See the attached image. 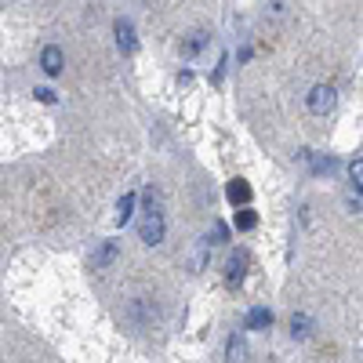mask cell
I'll use <instances>...</instances> for the list:
<instances>
[{
	"label": "cell",
	"mask_w": 363,
	"mask_h": 363,
	"mask_svg": "<svg viewBox=\"0 0 363 363\" xmlns=\"http://www.w3.org/2000/svg\"><path fill=\"white\" fill-rule=\"evenodd\" d=\"M164 215H160V207L153 203V196H149V207H145V215H142V222H138V236H142V244H149V247H157V244H164Z\"/></svg>",
	"instance_id": "obj_1"
},
{
	"label": "cell",
	"mask_w": 363,
	"mask_h": 363,
	"mask_svg": "<svg viewBox=\"0 0 363 363\" xmlns=\"http://www.w3.org/2000/svg\"><path fill=\"white\" fill-rule=\"evenodd\" d=\"M309 109L316 113V116H327L330 109H335V102H338V95H335V87H330V84H316L313 91H309Z\"/></svg>",
	"instance_id": "obj_2"
},
{
	"label": "cell",
	"mask_w": 363,
	"mask_h": 363,
	"mask_svg": "<svg viewBox=\"0 0 363 363\" xmlns=\"http://www.w3.org/2000/svg\"><path fill=\"white\" fill-rule=\"evenodd\" d=\"M113 33H116V48H120V51H124V55H135L138 37H135V26H131L128 18H116V22H113Z\"/></svg>",
	"instance_id": "obj_3"
},
{
	"label": "cell",
	"mask_w": 363,
	"mask_h": 363,
	"mask_svg": "<svg viewBox=\"0 0 363 363\" xmlns=\"http://www.w3.org/2000/svg\"><path fill=\"white\" fill-rule=\"evenodd\" d=\"M62 66H66V51L58 48V44H48V48L40 51V69H44L48 77H58V73H62Z\"/></svg>",
	"instance_id": "obj_4"
},
{
	"label": "cell",
	"mask_w": 363,
	"mask_h": 363,
	"mask_svg": "<svg viewBox=\"0 0 363 363\" xmlns=\"http://www.w3.org/2000/svg\"><path fill=\"white\" fill-rule=\"evenodd\" d=\"M244 265H247V255H240V251H233V255H229V269H225L229 287H236L240 280H244Z\"/></svg>",
	"instance_id": "obj_5"
},
{
	"label": "cell",
	"mask_w": 363,
	"mask_h": 363,
	"mask_svg": "<svg viewBox=\"0 0 363 363\" xmlns=\"http://www.w3.org/2000/svg\"><path fill=\"white\" fill-rule=\"evenodd\" d=\"M225 359H229V363H247V342L240 338V335H229V342H225Z\"/></svg>",
	"instance_id": "obj_6"
},
{
	"label": "cell",
	"mask_w": 363,
	"mask_h": 363,
	"mask_svg": "<svg viewBox=\"0 0 363 363\" xmlns=\"http://www.w3.org/2000/svg\"><path fill=\"white\" fill-rule=\"evenodd\" d=\"M313 335V320L306 316V313H294V320H291V338L294 342H306Z\"/></svg>",
	"instance_id": "obj_7"
},
{
	"label": "cell",
	"mask_w": 363,
	"mask_h": 363,
	"mask_svg": "<svg viewBox=\"0 0 363 363\" xmlns=\"http://www.w3.org/2000/svg\"><path fill=\"white\" fill-rule=\"evenodd\" d=\"M272 323V313L265 309V306H255L251 313H247V320H244V327H251V330H265Z\"/></svg>",
	"instance_id": "obj_8"
},
{
	"label": "cell",
	"mask_w": 363,
	"mask_h": 363,
	"mask_svg": "<svg viewBox=\"0 0 363 363\" xmlns=\"http://www.w3.org/2000/svg\"><path fill=\"white\" fill-rule=\"evenodd\" d=\"M135 193H124V196H120V203H116V222L120 225H124V222H131V215H135Z\"/></svg>",
	"instance_id": "obj_9"
},
{
	"label": "cell",
	"mask_w": 363,
	"mask_h": 363,
	"mask_svg": "<svg viewBox=\"0 0 363 363\" xmlns=\"http://www.w3.org/2000/svg\"><path fill=\"white\" fill-rule=\"evenodd\" d=\"M116 262V244H113V240H106V244L95 251V269H109Z\"/></svg>",
	"instance_id": "obj_10"
},
{
	"label": "cell",
	"mask_w": 363,
	"mask_h": 363,
	"mask_svg": "<svg viewBox=\"0 0 363 363\" xmlns=\"http://www.w3.org/2000/svg\"><path fill=\"white\" fill-rule=\"evenodd\" d=\"M229 200H233L236 207H240V203H247V200H251V186H247V182H240V178L229 182Z\"/></svg>",
	"instance_id": "obj_11"
},
{
	"label": "cell",
	"mask_w": 363,
	"mask_h": 363,
	"mask_svg": "<svg viewBox=\"0 0 363 363\" xmlns=\"http://www.w3.org/2000/svg\"><path fill=\"white\" fill-rule=\"evenodd\" d=\"M349 182H352V189H356V196H359V186H363V157H356V160L349 164Z\"/></svg>",
	"instance_id": "obj_12"
},
{
	"label": "cell",
	"mask_w": 363,
	"mask_h": 363,
	"mask_svg": "<svg viewBox=\"0 0 363 363\" xmlns=\"http://www.w3.org/2000/svg\"><path fill=\"white\" fill-rule=\"evenodd\" d=\"M255 222H258V218L251 215V211H236V225H240V229H255Z\"/></svg>",
	"instance_id": "obj_13"
},
{
	"label": "cell",
	"mask_w": 363,
	"mask_h": 363,
	"mask_svg": "<svg viewBox=\"0 0 363 363\" xmlns=\"http://www.w3.org/2000/svg\"><path fill=\"white\" fill-rule=\"evenodd\" d=\"M37 99H40V102H48V106H51V102H58V95H55L51 87H37Z\"/></svg>",
	"instance_id": "obj_14"
},
{
	"label": "cell",
	"mask_w": 363,
	"mask_h": 363,
	"mask_svg": "<svg viewBox=\"0 0 363 363\" xmlns=\"http://www.w3.org/2000/svg\"><path fill=\"white\" fill-rule=\"evenodd\" d=\"M200 48H203V33H196V37H193V40L186 44V55H196Z\"/></svg>",
	"instance_id": "obj_15"
}]
</instances>
